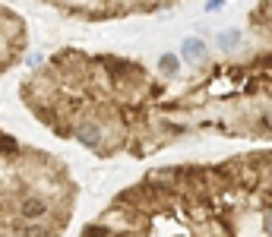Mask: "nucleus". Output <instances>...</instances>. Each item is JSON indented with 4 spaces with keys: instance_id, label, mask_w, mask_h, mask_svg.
<instances>
[{
    "instance_id": "obj_1",
    "label": "nucleus",
    "mask_w": 272,
    "mask_h": 237,
    "mask_svg": "<svg viewBox=\"0 0 272 237\" xmlns=\"http://www.w3.org/2000/svg\"><path fill=\"white\" fill-rule=\"evenodd\" d=\"M168 89L143 64L61 51L22 82V101L57 139L95 158H149L184 133L161 111Z\"/></svg>"
},
{
    "instance_id": "obj_8",
    "label": "nucleus",
    "mask_w": 272,
    "mask_h": 237,
    "mask_svg": "<svg viewBox=\"0 0 272 237\" xmlns=\"http://www.w3.org/2000/svg\"><path fill=\"white\" fill-rule=\"evenodd\" d=\"M209 10H212V13H215V10H222L225 7V0H209V4H206Z\"/></svg>"
},
{
    "instance_id": "obj_3",
    "label": "nucleus",
    "mask_w": 272,
    "mask_h": 237,
    "mask_svg": "<svg viewBox=\"0 0 272 237\" xmlns=\"http://www.w3.org/2000/svg\"><path fill=\"white\" fill-rule=\"evenodd\" d=\"M76 196L61 158L0 130V237H64Z\"/></svg>"
},
{
    "instance_id": "obj_2",
    "label": "nucleus",
    "mask_w": 272,
    "mask_h": 237,
    "mask_svg": "<svg viewBox=\"0 0 272 237\" xmlns=\"http://www.w3.org/2000/svg\"><path fill=\"white\" fill-rule=\"evenodd\" d=\"M269 149L168 164L124 187L79 237H272Z\"/></svg>"
},
{
    "instance_id": "obj_4",
    "label": "nucleus",
    "mask_w": 272,
    "mask_h": 237,
    "mask_svg": "<svg viewBox=\"0 0 272 237\" xmlns=\"http://www.w3.org/2000/svg\"><path fill=\"white\" fill-rule=\"evenodd\" d=\"M26 51V22L13 10L0 7V76L13 67Z\"/></svg>"
},
{
    "instance_id": "obj_5",
    "label": "nucleus",
    "mask_w": 272,
    "mask_h": 237,
    "mask_svg": "<svg viewBox=\"0 0 272 237\" xmlns=\"http://www.w3.org/2000/svg\"><path fill=\"white\" fill-rule=\"evenodd\" d=\"M206 54H209V47H206V41H199V38H187L181 44V57H184V61H199V57H206Z\"/></svg>"
},
{
    "instance_id": "obj_7",
    "label": "nucleus",
    "mask_w": 272,
    "mask_h": 237,
    "mask_svg": "<svg viewBox=\"0 0 272 237\" xmlns=\"http://www.w3.org/2000/svg\"><path fill=\"white\" fill-rule=\"evenodd\" d=\"M238 38H241V32L238 29H228V32L219 35V44L225 47V51H231V47H238Z\"/></svg>"
},
{
    "instance_id": "obj_6",
    "label": "nucleus",
    "mask_w": 272,
    "mask_h": 237,
    "mask_svg": "<svg viewBox=\"0 0 272 237\" xmlns=\"http://www.w3.org/2000/svg\"><path fill=\"white\" fill-rule=\"evenodd\" d=\"M177 67H181V57L177 54H165L158 61V73L161 76H177Z\"/></svg>"
}]
</instances>
